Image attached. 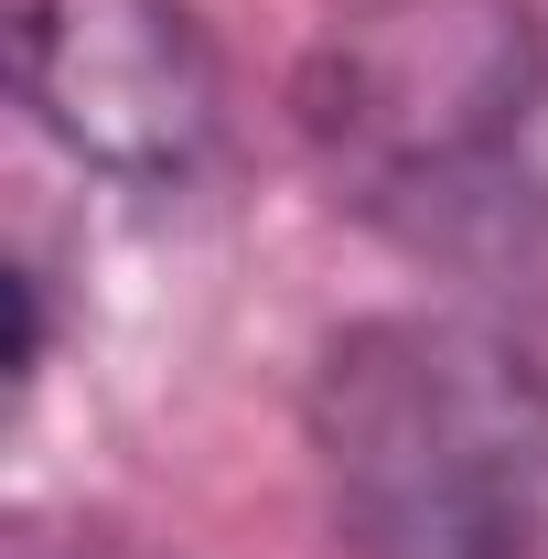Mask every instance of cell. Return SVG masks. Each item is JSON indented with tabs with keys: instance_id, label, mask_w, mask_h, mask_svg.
I'll list each match as a JSON object with an SVG mask.
<instances>
[{
	"instance_id": "obj_1",
	"label": "cell",
	"mask_w": 548,
	"mask_h": 559,
	"mask_svg": "<svg viewBox=\"0 0 548 559\" xmlns=\"http://www.w3.org/2000/svg\"><path fill=\"white\" fill-rule=\"evenodd\" d=\"M279 108L355 237L484 301L548 290V0H334Z\"/></svg>"
},
{
	"instance_id": "obj_2",
	"label": "cell",
	"mask_w": 548,
	"mask_h": 559,
	"mask_svg": "<svg viewBox=\"0 0 548 559\" xmlns=\"http://www.w3.org/2000/svg\"><path fill=\"white\" fill-rule=\"evenodd\" d=\"M334 559H548V345L474 301L344 312L301 366Z\"/></svg>"
},
{
	"instance_id": "obj_3",
	"label": "cell",
	"mask_w": 548,
	"mask_h": 559,
	"mask_svg": "<svg viewBox=\"0 0 548 559\" xmlns=\"http://www.w3.org/2000/svg\"><path fill=\"white\" fill-rule=\"evenodd\" d=\"M11 108L86 183L183 205L237 151V75L194 0H11Z\"/></svg>"
},
{
	"instance_id": "obj_4",
	"label": "cell",
	"mask_w": 548,
	"mask_h": 559,
	"mask_svg": "<svg viewBox=\"0 0 548 559\" xmlns=\"http://www.w3.org/2000/svg\"><path fill=\"white\" fill-rule=\"evenodd\" d=\"M0 290H11V399H33L44 366H55V270L33 248H11L0 259Z\"/></svg>"
}]
</instances>
